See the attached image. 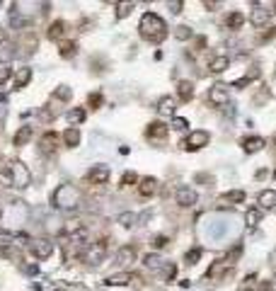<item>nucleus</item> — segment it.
I'll list each match as a JSON object with an SVG mask.
<instances>
[{"label":"nucleus","instance_id":"nucleus-1","mask_svg":"<svg viewBox=\"0 0 276 291\" xmlns=\"http://www.w3.org/2000/svg\"><path fill=\"white\" fill-rule=\"evenodd\" d=\"M138 32H141V36H143L146 41L160 44V41L167 36V24H165V19H162L160 15L146 12V15L141 17V22H138Z\"/></svg>","mask_w":276,"mask_h":291},{"label":"nucleus","instance_id":"nucleus-2","mask_svg":"<svg viewBox=\"0 0 276 291\" xmlns=\"http://www.w3.org/2000/svg\"><path fill=\"white\" fill-rule=\"evenodd\" d=\"M82 202V192L73 185H61L56 192H53V204L58 209H78Z\"/></svg>","mask_w":276,"mask_h":291},{"label":"nucleus","instance_id":"nucleus-3","mask_svg":"<svg viewBox=\"0 0 276 291\" xmlns=\"http://www.w3.org/2000/svg\"><path fill=\"white\" fill-rule=\"evenodd\" d=\"M5 175L10 177V187H17V189H24L32 182V175H29L27 165H22L19 160H10L5 165Z\"/></svg>","mask_w":276,"mask_h":291},{"label":"nucleus","instance_id":"nucleus-4","mask_svg":"<svg viewBox=\"0 0 276 291\" xmlns=\"http://www.w3.org/2000/svg\"><path fill=\"white\" fill-rule=\"evenodd\" d=\"M107 250H109V240H107V238H99V240H92V243H87L80 257H82L87 265H92V267H95V265L104 262V257H107Z\"/></svg>","mask_w":276,"mask_h":291},{"label":"nucleus","instance_id":"nucleus-5","mask_svg":"<svg viewBox=\"0 0 276 291\" xmlns=\"http://www.w3.org/2000/svg\"><path fill=\"white\" fill-rule=\"evenodd\" d=\"M209 141H211V134L204 131V129H196V131H192V134L182 141V148H184V151H199V148L209 146Z\"/></svg>","mask_w":276,"mask_h":291},{"label":"nucleus","instance_id":"nucleus-6","mask_svg":"<svg viewBox=\"0 0 276 291\" xmlns=\"http://www.w3.org/2000/svg\"><path fill=\"white\" fill-rule=\"evenodd\" d=\"M29 253L36 257V260H46L53 255V243L49 238H32L29 240Z\"/></svg>","mask_w":276,"mask_h":291},{"label":"nucleus","instance_id":"nucleus-7","mask_svg":"<svg viewBox=\"0 0 276 291\" xmlns=\"http://www.w3.org/2000/svg\"><path fill=\"white\" fill-rule=\"evenodd\" d=\"M58 146H61V136H58L56 131H46V134L39 138V151H41L44 155H53V153L58 151Z\"/></svg>","mask_w":276,"mask_h":291},{"label":"nucleus","instance_id":"nucleus-8","mask_svg":"<svg viewBox=\"0 0 276 291\" xmlns=\"http://www.w3.org/2000/svg\"><path fill=\"white\" fill-rule=\"evenodd\" d=\"M209 102H211L213 107H223V104H228V85L216 83V85L209 90Z\"/></svg>","mask_w":276,"mask_h":291},{"label":"nucleus","instance_id":"nucleus-9","mask_svg":"<svg viewBox=\"0 0 276 291\" xmlns=\"http://www.w3.org/2000/svg\"><path fill=\"white\" fill-rule=\"evenodd\" d=\"M230 257H226V260H216V262H211V267H209V272H206V279H221L223 274H228L230 272Z\"/></svg>","mask_w":276,"mask_h":291},{"label":"nucleus","instance_id":"nucleus-10","mask_svg":"<svg viewBox=\"0 0 276 291\" xmlns=\"http://www.w3.org/2000/svg\"><path fill=\"white\" fill-rule=\"evenodd\" d=\"M65 32H68V22H65V19H56V22L49 24L46 36H49L51 41H63V39H65Z\"/></svg>","mask_w":276,"mask_h":291},{"label":"nucleus","instance_id":"nucleus-11","mask_svg":"<svg viewBox=\"0 0 276 291\" xmlns=\"http://www.w3.org/2000/svg\"><path fill=\"white\" fill-rule=\"evenodd\" d=\"M109 168L107 165H95L90 172H87V182H92V185H107L109 182Z\"/></svg>","mask_w":276,"mask_h":291},{"label":"nucleus","instance_id":"nucleus-12","mask_svg":"<svg viewBox=\"0 0 276 291\" xmlns=\"http://www.w3.org/2000/svg\"><path fill=\"white\" fill-rule=\"evenodd\" d=\"M175 199H177V204L179 206H184V209H189V206H194L196 204V192L192 189V187H179L177 189V194H175Z\"/></svg>","mask_w":276,"mask_h":291},{"label":"nucleus","instance_id":"nucleus-13","mask_svg":"<svg viewBox=\"0 0 276 291\" xmlns=\"http://www.w3.org/2000/svg\"><path fill=\"white\" fill-rule=\"evenodd\" d=\"M131 282H138V277L131 274V272H119V274L107 277V279H104V287H129Z\"/></svg>","mask_w":276,"mask_h":291},{"label":"nucleus","instance_id":"nucleus-14","mask_svg":"<svg viewBox=\"0 0 276 291\" xmlns=\"http://www.w3.org/2000/svg\"><path fill=\"white\" fill-rule=\"evenodd\" d=\"M167 134H170V126H165L162 121H150L146 129V136L153 141H162V138H167Z\"/></svg>","mask_w":276,"mask_h":291},{"label":"nucleus","instance_id":"nucleus-15","mask_svg":"<svg viewBox=\"0 0 276 291\" xmlns=\"http://www.w3.org/2000/svg\"><path fill=\"white\" fill-rule=\"evenodd\" d=\"M158 180L155 177H143V180H138V194L141 197H153V194H158Z\"/></svg>","mask_w":276,"mask_h":291},{"label":"nucleus","instance_id":"nucleus-16","mask_svg":"<svg viewBox=\"0 0 276 291\" xmlns=\"http://www.w3.org/2000/svg\"><path fill=\"white\" fill-rule=\"evenodd\" d=\"M131 262H136V248H133V245L119 248V253H116V265H119V267H129Z\"/></svg>","mask_w":276,"mask_h":291},{"label":"nucleus","instance_id":"nucleus-17","mask_svg":"<svg viewBox=\"0 0 276 291\" xmlns=\"http://www.w3.org/2000/svg\"><path fill=\"white\" fill-rule=\"evenodd\" d=\"M80 129L78 126H70V129H65L63 131V136H61V141H63V146H68V148H75V146H80Z\"/></svg>","mask_w":276,"mask_h":291},{"label":"nucleus","instance_id":"nucleus-18","mask_svg":"<svg viewBox=\"0 0 276 291\" xmlns=\"http://www.w3.org/2000/svg\"><path fill=\"white\" fill-rule=\"evenodd\" d=\"M267 146V141L262 136H250V138H243V151L245 153H257Z\"/></svg>","mask_w":276,"mask_h":291},{"label":"nucleus","instance_id":"nucleus-19","mask_svg":"<svg viewBox=\"0 0 276 291\" xmlns=\"http://www.w3.org/2000/svg\"><path fill=\"white\" fill-rule=\"evenodd\" d=\"M177 95H179L182 102H189L194 97V83L192 80H179L177 83Z\"/></svg>","mask_w":276,"mask_h":291},{"label":"nucleus","instance_id":"nucleus-20","mask_svg":"<svg viewBox=\"0 0 276 291\" xmlns=\"http://www.w3.org/2000/svg\"><path fill=\"white\" fill-rule=\"evenodd\" d=\"M75 53H78V44H75V41L63 39V41L58 44V56H61V58H73Z\"/></svg>","mask_w":276,"mask_h":291},{"label":"nucleus","instance_id":"nucleus-21","mask_svg":"<svg viewBox=\"0 0 276 291\" xmlns=\"http://www.w3.org/2000/svg\"><path fill=\"white\" fill-rule=\"evenodd\" d=\"M247 199V194L243 192V189H233V192H226L223 197H221V204L226 206V204H243Z\"/></svg>","mask_w":276,"mask_h":291},{"label":"nucleus","instance_id":"nucleus-22","mask_svg":"<svg viewBox=\"0 0 276 291\" xmlns=\"http://www.w3.org/2000/svg\"><path fill=\"white\" fill-rule=\"evenodd\" d=\"M228 66H230L228 56H213L211 63H209V70L211 73H223V70H228Z\"/></svg>","mask_w":276,"mask_h":291},{"label":"nucleus","instance_id":"nucleus-23","mask_svg":"<svg viewBox=\"0 0 276 291\" xmlns=\"http://www.w3.org/2000/svg\"><path fill=\"white\" fill-rule=\"evenodd\" d=\"M260 209H276V189H264L262 194H260Z\"/></svg>","mask_w":276,"mask_h":291},{"label":"nucleus","instance_id":"nucleus-24","mask_svg":"<svg viewBox=\"0 0 276 291\" xmlns=\"http://www.w3.org/2000/svg\"><path fill=\"white\" fill-rule=\"evenodd\" d=\"M175 109H177V107H175V100H172V97H162V100L158 102V114H160V117H172Z\"/></svg>","mask_w":276,"mask_h":291},{"label":"nucleus","instance_id":"nucleus-25","mask_svg":"<svg viewBox=\"0 0 276 291\" xmlns=\"http://www.w3.org/2000/svg\"><path fill=\"white\" fill-rule=\"evenodd\" d=\"M245 19H247V17H245L243 12H238V10H235V12H230V15H228L226 27H228V29H240V27L245 24Z\"/></svg>","mask_w":276,"mask_h":291},{"label":"nucleus","instance_id":"nucleus-26","mask_svg":"<svg viewBox=\"0 0 276 291\" xmlns=\"http://www.w3.org/2000/svg\"><path fill=\"white\" fill-rule=\"evenodd\" d=\"M29 80H32V68H19L15 75V90H22Z\"/></svg>","mask_w":276,"mask_h":291},{"label":"nucleus","instance_id":"nucleus-27","mask_svg":"<svg viewBox=\"0 0 276 291\" xmlns=\"http://www.w3.org/2000/svg\"><path fill=\"white\" fill-rule=\"evenodd\" d=\"M85 117H87V112H85V107H73V109L68 112V121H70L73 126H78V124H82V121H85Z\"/></svg>","mask_w":276,"mask_h":291},{"label":"nucleus","instance_id":"nucleus-28","mask_svg":"<svg viewBox=\"0 0 276 291\" xmlns=\"http://www.w3.org/2000/svg\"><path fill=\"white\" fill-rule=\"evenodd\" d=\"M32 126H22L17 134H15V138H12V143L15 146H24V143H29V138H32Z\"/></svg>","mask_w":276,"mask_h":291},{"label":"nucleus","instance_id":"nucleus-29","mask_svg":"<svg viewBox=\"0 0 276 291\" xmlns=\"http://www.w3.org/2000/svg\"><path fill=\"white\" fill-rule=\"evenodd\" d=\"M269 17H272V12H269V10H262V7L257 5V10L252 12V17H250V19H252V24H255V27H262Z\"/></svg>","mask_w":276,"mask_h":291},{"label":"nucleus","instance_id":"nucleus-30","mask_svg":"<svg viewBox=\"0 0 276 291\" xmlns=\"http://www.w3.org/2000/svg\"><path fill=\"white\" fill-rule=\"evenodd\" d=\"M257 78H260V68L255 66V68H252V70H250V73L245 75V78H240V80H235V83H233V87H245V85H250L252 80H257Z\"/></svg>","mask_w":276,"mask_h":291},{"label":"nucleus","instance_id":"nucleus-31","mask_svg":"<svg viewBox=\"0 0 276 291\" xmlns=\"http://www.w3.org/2000/svg\"><path fill=\"white\" fill-rule=\"evenodd\" d=\"M260 221H262V209H247L245 223H247L250 228H255V226H260Z\"/></svg>","mask_w":276,"mask_h":291},{"label":"nucleus","instance_id":"nucleus-32","mask_svg":"<svg viewBox=\"0 0 276 291\" xmlns=\"http://www.w3.org/2000/svg\"><path fill=\"white\" fill-rule=\"evenodd\" d=\"M133 7H136V2H116V17H119V19L129 17Z\"/></svg>","mask_w":276,"mask_h":291},{"label":"nucleus","instance_id":"nucleus-33","mask_svg":"<svg viewBox=\"0 0 276 291\" xmlns=\"http://www.w3.org/2000/svg\"><path fill=\"white\" fill-rule=\"evenodd\" d=\"M53 97H56V100H63V102H68V100L73 97V90H70V87H65V85H61V87L53 92Z\"/></svg>","mask_w":276,"mask_h":291},{"label":"nucleus","instance_id":"nucleus-34","mask_svg":"<svg viewBox=\"0 0 276 291\" xmlns=\"http://www.w3.org/2000/svg\"><path fill=\"white\" fill-rule=\"evenodd\" d=\"M12 243H15V236H12L10 231H0V250L10 248Z\"/></svg>","mask_w":276,"mask_h":291},{"label":"nucleus","instance_id":"nucleus-35","mask_svg":"<svg viewBox=\"0 0 276 291\" xmlns=\"http://www.w3.org/2000/svg\"><path fill=\"white\" fill-rule=\"evenodd\" d=\"M199 257H201V248H194V250H189V253L184 255V262H187V265H196Z\"/></svg>","mask_w":276,"mask_h":291},{"label":"nucleus","instance_id":"nucleus-36","mask_svg":"<svg viewBox=\"0 0 276 291\" xmlns=\"http://www.w3.org/2000/svg\"><path fill=\"white\" fill-rule=\"evenodd\" d=\"M160 262H162V260H160L158 255H146V257H143V265H146L148 270H158Z\"/></svg>","mask_w":276,"mask_h":291},{"label":"nucleus","instance_id":"nucleus-37","mask_svg":"<svg viewBox=\"0 0 276 291\" xmlns=\"http://www.w3.org/2000/svg\"><path fill=\"white\" fill-rule=\"evenodd\" d=\"M138 182V175L136 172H124L121 175V187H131V185H136Z\"/></svg>","mask_w":276,"mask_h":291},{"label":"nucleus","instance_id":"nucleus-38","mask_svg":"<svg viewBox=\"0 0 276 291\" xmlns=\"http://www.w3.org/2000/svg\"><path fill=\"white\" fill-rule=\"evenodd\" d=\"M133 221H136V214H131V211H126V214H121V216H119V223H121L124 228H131V226H133Z\"/></svg>","mask_w":276,"mask_h":291},{"label":"nucleus","instance_id":"nucleus-39","mask_svg":"<svg viewBox=\"0 0 276 291\" xmlns=\"http://www.w3.org/2000/svg\"><path fill=\"white\" fill-rule=\"evenodd\" d=\"M12 75V68H10V63H5V61H0V85L2 83H7V78Z\"/></svg>","mask_w":276,"mask_h":291},{"label":"nucleus","instance_id":"nucleus-40","mask_svg":"<svg viewBox=\"0 0 276 291\" xmlns=\"http://www.w3.org/2000/svg\"><path fill=\"white\" fill-rule=\"evenodd\" d=\"M175 36H177V39H182V41H187V39H192V29L182 24V27H177V29H175Z\"/></svg>","mask_w":276,"mask_h":291},{"label":"nucleus","instance_id":"nucleus-41","mask_svg":"<svg viewBox=\"0 0 276 291\" xmlns=\"http://www.w3.org/2000/svg\"><path fill=\"white\" fill-rule=\"evenodd\" d=\"M187 126H189V121H187L184 117H175V119H172V129H177V131H184Z\"/></svg>","mask_w":276,"mask_h":291},{"label":"nucleus","instance_id":"nucleus-42","mask_svg":"<svg viewBox=\"0 0 276 291\" xmlns=\"http://www.w3.org/2000/svg\"><path fill=\"white\" fill-rule=\"evenodd\" d=\"M87 104H90L92 109H99V104H102V95H99V92H92L90 100H87Z\"/></svg>","mask_w":276,"mask_h":291},{"label":"nucleus","instance_id":"nucleus-43","mask_svg":"<svg viewBox=\"0 0 276 291\" xmlns=\"http://www.w3.org/2000/svg\"><path fill=\"white\" fill-rule=\"evenodd\" d=\"M167 243H170V238H167V236H155V238H153V245H155L158 250H160V248H165Z\"/></svg>","mask_w":276,"mask_h":291},{"label":"nucleus","instance_id":"nucleus-44","mask_svg":"<svg viewBox=\"0 0 276 291\" xmlns=\"http://www.w3.org/2000/svg\"><path fill=\"white\" fill-rule=\"evenodd\" d=\"M255 279H257V277H255V274H250V277L245 279V284L240 287V291H252V289H255Z\"/></svg>","mask_w":276,"mask_h":291},{"label":"nucleus","instance_id":"nucleus-45","mask_svg":"<svg viewBox=\"0 0 276 291\" xmlns=\"http://www.w3.org/2000/svg\"><path fill=\"white\" fill-rule=\"evenodd\" d=\"M175 272H177V267H175V265H167V267H165V277H167V279H172V277H175Z\"/></svg>","mask_w":276,"mask_h":291},{"label":"nucleus","instance_id":"nucleus-46","mask_svg":"<svg viewBox=\"0 0 276 291\" xmlns=\"http://www.w3.org/2000/svg\"><path fill=\"white\" fill-rule=\"evenodd\" d=\"M170 7H172V12H182V2H170Z\"/></svg>","mask_w":276,"mask_h":291},{"label":"nucleus","instance_id":"nucleus-47","mask_svg":"<svg viewBox=\"0 0 276 291\" xmlns=\"http://www.w3.org/2000/svg\"><path fill=\"white\" fill-rule=\"evenodd\" d=\"M260 291H274V287H272V284H262V287H260Z\"/></svg>","mask_w":276,"mask_h":291},{"label":"nucleus","instance_id":"nucleus-48","mask_svg":"<svg viewBox=\"0 0 276 291\" xmlns=\"http://www.w3.org/2000/svg\"><path fill=\"white\" fill-rule=\"evenodd\" d=\"M272 282H274V287H276V274H274V279H272Z\"/></svg>","mask_w":276,"mask_h":291},{"label":"nucleus","instance_id":"nucleus-49","mask_svg":"<svg viewBox=\"0 0 276 291\" xmlns=\"http://www.w3.org/2000/svg\"><path fill=\"white\" fill-rule=\"evenodd\" d=\"M274 177H276V172H274Z\"/></svg>","mask_w":276,"mask_h":291}]
</instances>
